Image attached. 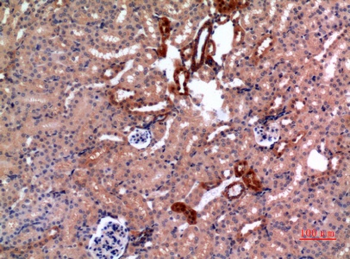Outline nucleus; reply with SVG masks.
<instances>
[{
  "instance_id": "obj_1",
  "label": "nucleus",
  "mask_w": 350,
  "mask_h": 259,
  "mask_svg": "<svg viewBox=\"0 0 350 259\" xmlns=\"http://www.w3.org/2000/svg\"><path fill=\"white\" fill-rule=\"evenodd\" d=\"M127 243V232L121 223L106 219L90 242V252L96 259L119 258Z\"/></svg>"
},
{
  "instance_id": "obj_2",
  "label": "nucleus",
  "mask_w": 350,
  "mask_h": 259,
  "mask_svg": "<svg viewBox=\"0 0 350 259\" xmlns=\"http://www.w3.org/2000/svg\"><path fill=\"white\" fill-rule=\"evenodd\" d=\"M130 142L135 146H147L150 142V133L145 130L136 129L130 136Z\"/></svg>"
},
{
  "instance_id": "obj_3",
  "label": "nucleus",
  "mask_w": 350,
  "mask_h": 259,
  "mask_svg": "<svg viewBox=\"0 0 350 259\" xmlns=\"http://www.w3.org/2000/svg\"><path fill=\"white\" fill-rule=\"evenodd\" d=\"M226 4H228V2H226ZM230 4H231V2H229V5H230ZM225 7H226V6H224V8L221 10V11H223V10L225 9ZM228 10H229V11H230V10H231V7H230V6H229V7H228Z\"/></svg>"
}]
</instances>
